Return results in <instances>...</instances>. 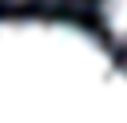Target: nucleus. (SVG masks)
I'll return each mask as SVG.
<instances>
[{"mask_svg":"<svg viewBox=\"0 0 127 123\" xmlns=\"http://www.w3.org/2000/svg\"><path fill=\"white\" fill-rule=\"evenodd\" d=\"M127 67L103 32L48 12L0 16V91L32 99H95Z\"/></svg>","mask_w":127,"mask_h":123,"instance_id":"f257e3e1","label":"nucleus"},{"mask_svg":"<svg viewBox=\"0 0 127 123\" xmlns=\"http://www.w3.org/2000/svg\"><path fill=\"white\" fill-rule=\"evenodd\" d=\"M95 12H99V32L127 67V0H95Z\"/></svg>","mask_w":127,"mask_h":123,"instance_id":"f03ea898","label":"nucleus"},{"mask_svg":"<svg viewBox=\"0 0 127 123\" xmlns=\"http://www.w3.org/2000/svg\"><path fill=\"white\" fill-rule=\"evenodd\" d=\"M56 4H71V0H0V8H24V12H44Z\"/></svg>","mask_w":127,"mask_h":123,"instance_id":"7ed1b4c3","label":"nucleus"}]
</instances>
